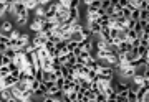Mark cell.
<instances>
[{
	"label": "cell",
	"mask_w": 149,
	"mask_h": 102,
	"mask_svg": "<svg viewBox=\"0 0 149 102\" xmlns=\"http://www.w3.org/2000/svg\"><path fill=\"white\" fill-rule=\"evenodd\" d=\"M63 84H65V77H58V79L55 81V86L58 87L60 91H61V87H63Z\"/></svg>",
	"instance_id": "cell-30"
},
{
	"label": "cell",
	"mask_w": 149,
	"mask_h": 102,
	"mask_svg": "<svg viewBox=\"0 0 149 102\" xmlns=\"http://www.w3.org/2000/svg\"><path fill=\"white\" fill-rule=\"evenodd\" d=\"M0 38H2V35H0Z\"/></svg>",
	"instance_id": "cell-39"
},
{
	"label": "cell",
	"mask_w": 149,
	"mask_h": 102,
	"mask_svg": "<svg viewBox=\"0 0 149 102\" xmlns=\"http://www.w3.org/2000/svg\"><path fill=\"white\" fill-rule=\"evenodd\" d=\"M18 81H20V79H18L17 76H13V74L10 73L8 76H5V77H2V79H0V84H2V87H5V89H7V87L15 86Z\"/></svg>",
	"instance_id": "cell-3"
},
{
	"label": "cell",
	"mask_w": 149,
	"mask_h": 102,
	"mask_svg": "<svg viewBox=\"0 0 149 102\" xmlns=\"http://www.w3.org/2000/svg\"><path fill=\"white\" fill-rule=\"evenodd\" d=\"M131 79H133V84H136V86H144V84L149 82V77H146V76H144L143 73H139V71H136V74H134Z\"/></svg>",
	"instance_id": "cell-5"
},
{
	"label": "cell",
	"mask_w": 149,
	"mask_h": 102,
	"mask_svg": "<svg viewBox=\"0 0 149 102\" xmlns=\"http://www.w3.org/2000/svg\"><path fill=\"white\" fill-rule=\"evenodd\" d=\"M85 77H88L91 82H95V81H98V73H96V71H93V69H88V73H86Z\"/></svg>",
	"instance_id": "cell-18"
},
{
	"label": "cell",
	"mask_w": 149,
	"mask_h": 102,
	"mask_svg": "<svg viewBox=\"0 0 149 102\" xmlns=\"http://www.w3.org/2000/svg\"><path fill=\"white\" fill-rule=\"evenodd\" d=\"M56 15V3H50L48 7H45V20H53Z\"/></svg>",
	"instance_id": "cell-7"
},
{
	"label": "cell",
	"mask_w": 149,
	"mask_h": 102,
	"mask_svg": "<svg viewBox=\"0 0 149 102\" xmlns=\"http://www.w3.org/2000/svg\"><path fill=\"white\" fill-rule=\"evenodd\" d=\"M129 20L138 22V20H139V8H134V10H131V16H129Z\"/></svg>",
	"instance_id": "cell-23"
},
{
	"label": "cell",
	"mask_w": 149,
	"mask_h": 102,
	"mask_svg": "<svg viewBox=\"0 0 149 102\" xmlns=\"http://www.w3.org/2000/svg\"><path fill=\"white\" fill-rule=\"evenodd\" d=\"M7 56V58L10 59V61H13L15 59V56H17V53H15V49H12V48H7L5 49V53H3Z\"/></svg>",
	"instance_id": "cell-19"
},
{
	"label": "cell",
	"mask_w": 149,
	"mask_h": 102,
	"mask_svg": "<svg viewBox=\"0 0 149 102\" xmlns=\"http://www.w3.org/2000/svg\"><path fill=\"white\" fill-rule=\"evenodd\" d=\"M45 41H47V35H45V33H42V31H38V33H35V36L30 40V44H32L33 49H35V48L43 46V44H45Z\"/></svg>",
	"instance_id": "cell-1"
},
{
	"label": "cell",
	"mask_w": 149,
	"mask_h": 102,
	"mask_svg": "<svg viewBox=\"0 0 149 102\" xmlns=\"http://www.w3.org/2000/svg\"><path fill=\"white\" fill-rule=\"evenodd\" d=\"M23 3H25V8H27L28 12H33V10H35V7L38 5L37 0H25Z\"/></svg>",
	"instance_id": "cell-16"
},
{
	"label": "cell",
	"mask_w": 149,
	"mask_h": 102,
	"mask_svg": "<svg viewBox=\"0 0 149 102\" xmlns=\"http://www.w3.org/2000/svg\"><path fill=\"white\" fill-rule=\"evenodd\" d=\"M113 87H114V91H116L119 96H124V97H126V94H128V91H129V84L126 82V81L114 82V84H113Z\"/></svg>",
	"instance_id": "cell-4"
},
{
	"label": "cell",
	"mask_w": 149,
	"mask_h": 102,
	"mask_svg": "<svg viewBox=\"0 0 149 102\" xmlns=\"http://www.w3.org/2000/svg\"><path fill=\"white\" fill-rule=\"evenodd\" d=\"M7 102H18V101H17V99H13V97H10V99H8Z\"/></svg>",
	"instance_id": "cell-37"
},
{
	"label": "cell",
	"mask_w": 149,
	"mask_h": 102,
	"mask_svg": "<svg viewBox=\"0 0 149 102\" xmlns=\"http://www.w3.org/2000/svg\"><path fill=\"white\" fill-rule=\"evenodd\" d=\"M68 20L71 23L73 22H80V7H78V8H76V7H71V8H70Z\"/></svg>",
	"instance_id": "cell-9"
},
{
	"label": "cell",
	"mask_w": 149,
	"mask_h": 102,
	"mask_svg": "<svg viewBox=\"0 0 149 102\" xmlns=\"http://www.w3.org/2000/svg\"><path fill=\"white\" fill-rule=\"evenodd\" d=\"M76 48H78V43H76V41H71V40H70V41H66V49H68V53H70V51L73 53Z\"/></svg>",
	"instance_id": "cell-21"
},
{
	"label": "cell",
	"mask_w": 149,
	"mask_h": 102,
	"mask_svg": "<svg viewBox=\"0 0 149 102\" xmlns=\"http://www.w3.org/2000/svg\"><path fill=\"white\" fill-rule=\"evenodd\" d=\"M106 99H108V97L104 96L103 92H98V94H96V97H95L96 102H106Z\"/></svg>",
	"instance_id": "cell-27"
},
{
	"label": "cell",
	"mask_w": 149,
	"mask_h": 102,
	"mask_svg": "<svg viewBox=\"0 0 149 102\" xmlns=\"http://www.w3.org/2000/svg\"><path fill=\"white\" fill-rule=\"evenodd\" d=\"M25 0H13V3H23Z\"/></svg>",
	"instance_id": "cell-36"
},
{
	"label": "cell",
	"mask_w": 149,
	"mask_h": 102,
	"mask_svg": "<svg viewBox=\"0 0 149 102\" xmlns=\"http://www.w3.org/2000/svg\"><path fill=\"white\" fill-rule=\"evenodd\" d=\"M13 28L15 27H13V23L10 20H2L0 22V35H8Z\"/></svg>",
	"instance_id": "cell-6"
},
{
	"label": "cell",
	"mask_w": 149,
	"mask_h": 102,
	"mask_svg": "<svg viewBox=\"0 0 149 102\" xmlns=\"http://www.w3.org/2000/svg\"><path fill=\"white\" fill-rule=\"evenodd\" d=\"M139 20H149V10H139Z\"/></svg>",
	"instance_id": "cell-26"
},
{
	"label": "cell",
	"mask_w": 149,
	"mask_h": 102,
	"mask_svg": "<svg viewBox=\"0 0 149 102\" xmlns=\"http://www.w3.org/2000/svg\"><path fill=\"white\" fill-rule=\"evenodd\" d=\"M60 102H61V101H60Z\"/></svg>",
	"instance_id": "cell-40"
},
{
	"label": "cell",
	"mask_w": 149,
	"mask_h": 102,
	"mask_svg": "<svg viewBox=\"0 0 149 102\" xmlns=\"http://www.w3.org/2000/svg\"><path fill=\"white\" fill-rule=\"evenodd\" d=\"M118 7L119 8H126L128 7V0H118Z\"/></svg>",
	"instance_id": "cell-31"
},
{
	"label": "cell",
	"mask_w": 149,
	"mask_h": 102,
	"mask_svg": "<svg viewBox=\"0 0 149 102\" xmlns=\"http://www.w3.org/2000/svg\"><path fill=\"white\" fill-rule=\"evenodd\" d=\"M12 97V92H10V87H3L2 91H0V102H7L8 99Z\"/></svg>",
	"instance_id": "cell-12"
},
{
	"label": "cell",
	"mask_w": 149,
	"mask_h": 102,
	"mask_svg": "<svg viewBox=\"0 0 149 102\" xmlns=\"http://www.w3.org/2000/svg\"><path fill=\"white\" fill-rule=\"evenodd\" d=\"M30 35L28 33H20V36H18V48H23V46H27L30 43Z\"/></svg>",
	"instance_id": "cell-11"
},
{
	"label": "cell",
	"mask_w": 149,
	"mask_h": 102,
	"mask_svg": "<svg viewBox=\"0 0 149 102\" xmlns=\"http://www.w3.org/2000/svg\"><path fill=\"white\" fill-rule=\"evenodd\" d=\"M8 74H10V69H8L7 66H0V79L5 77V76H8Z\"/></svg>",
	"instance_id": "cell-25"
},
{
	"label": "cell",
	"mask_w": 149,
	"mask_h": 102,
	"mask_svg": "<svg viewBox=\"0 0 149 102\" xmlns=\"http://www.w3.org/2000/svg\"><path fill=\"white\" fill-rule=\"evenodd\" d=\"M103 94H104V96H106L108 99H116V97H118V92L114 91V87H113V86L106 87V89L103 91Z\"/></svg>",
	"instance_id": "cell-13"
},
{
	"label": "cell",
	"mask_w": 149,
	"mask_h": 102,
	"mask_svg": "<svg viewBox=\"0 0 149 102\" xmlns=\"http://www.w3.org/2000/svg\"><path fill=\"white\" fill-rule=\"evenodd\" d=\"M138 8L139 10H149V0H143V2L139 3Z\"/></svg>",
	"instance_id": "cell-28"
},
{
	"label": "cell",
	"mask_w": 149,
	"mask_h": 102,
	"mask_svg": "<svg viewBox=\"0 0 149 102\" xmlns=\"http://www.w3.org/2000/svg\"><path fill=\"white\" fill-rule=\"evenodd\" d=\"M116 102H128V101H126V97H124V96H119V94H118Z\"/></svg>",
	"instance_id": "cell-33"
},
{
	"label": "cell",
	"mask_w": 149,
	"mask_h": 102,
	"mask_svg": "<svg viewBox=\"0 0 149 102\" xmlns=\"http://www.w3.org/2000/svg\"><path fill=\"white\" fill-rule=\"evenodd\" d=\"M38 87H40V81H37V79H33L32 82H30V89H32V91H37Z\"/></svg>",
	"instance_id": "cell-29"
},
{
	"label": "cell",
	"mask_w": 149,
	"mask_h": 102,
	"mask_svg": "<svg viewBox=\"0 0 149 102\" xmlns=\"http://www.w3.org/2000/svg\"><path fill=\"white\" fill-rule=\"evenodd\" d=\"M25 102H35V99H28V101H25Z\"/></svg>",
	"instance_id": "cell-38"
},
{
	"label": "cell",
	"mask_w": 149,
	"mask_h": 102,
	"mask_svg": "<svg viewBox=\"0 0 149 102\" xmlns=\"http://www.w3.org/2000/svg\"><path fill=\"white\" fill-rule=\"evenodd\" d=\"M74 81H76V82L81 86V89H83V91H88V89L91 87V81L88 79V77H80V76H78V77H74Z\"/></svg>",
	"instance_id": "cell-10"
},
{
	"label": "cell",
	"mask_w": 149,
	"mask_h": 102,
	"mask_svg": "<svg viewBox=\"0 0 149 102\" xmlns=\"http://www.w3.org/2000/svg\"><path fill=\"white\" fill-rule=\"evenodd\" d=\"M80 35L83 36V40H85V38H93V36H91L90 28H88V25H83V27L80 28Z\"/></svg>",
	"instance_id": "cell-17"
},
{
	"label": "cell",
	"mask_w": 149,
	"mask_h": 102,
	"mask_svg": "<svg viewBox=\"0 0 149 102\" xmlns=\"http://www.w3.org/2000/svg\"><path fill=\"white\" fill-rule=\"evenodd\" d=\"M98 74L103 76V77H108V79H114L113 74H114V69H113L111 66H101L100 71H98Z\"/></svg>",
	"instance_id": "cell-8"
},
{
	"label": "cell",
	"mask_w": 149,
	"mask_h": 102,
	"mask_svg": "<svg viewBox=\"0 0 149 102\" xmlns=\"http://www.w3.org/2000/svg\"><path fill=\"white\" fill-rule=\"evenodd\" d=\"M149 87L148 84H144V86H139L138 91H136V99H138V102H149Z\"/></svg>",
	"instance_id": "cell-2"
},
{
	"label": "cell",
	"mask_w": 149,
	"mask_h": 102,
	"mask_svg": "<svg viewBox=\"0 0 149 102\" xmlns=\"http://www.w3.org/2000/svg\"><path fill=\"white\" fill-rule=\"evenodd\" d=\"M71 41H76V43H80L81 40H83V36L80 35V31H71V38H70Z\"/></svg>",
	"instance_id": "cell-22"
},
{
	"label": "cell",
	"mask_w": 149,
	"mask_h": 102,
	"mask_svg": "<svg viewBox=\"0 0 149 102\" xmlns=\"http://www.w3.org/2000/svg\"><path fill=\"white\" fill-rule=\"evenodd\" d=\"M18 36H20V30H17V28H13V30L8 33V38H10V40H18Z\"/></svg>",
	"instance_id": "cell-24"
},
{
	"label": "cell",
	"mask_w": 149,
	"mask_h": 102,
	"mask_svg": "<svg viewBox=\"0 0 149 102\" xmlns=\"http://www.w3.org/2000/svg\"><path fill=\"white\" fill-rule=\"evenodd\" d=\"M15 23L18 25V27H25L28 23V15H22V16H15Z\"/></svg>",
	"instance_id": "cell-14"
},
{
	"label": "cell",
	"mask_w": 149,
	"mask_h": 102,
	"mask_svg": "<svg viewBox=\"0 0 149 102\" xmlns=\"http://www.w3.org/2000/svg\"><path fill=\"white\" fill-rule=\"evenodd\" d=\"M3 64V53H0V66Z\"/></svg>",
	"instance_id": "cell-35"
},
{
	"label": "cell",
	"mask_w": 149,
	"mask_h": 102,
	"mask_svg": "<svg viewBox=\"0 0 149 102\" xmlns=\"http://www.w3.org/2000/svg\"><path fill=\"white\" fill-rule=\"evenodd\" d=\"M80 3H81V0H70V8H71V7H76V8H78Z\"/></svg>",
	"instance_id": "cell-32"
},
{
	"label": "cell",
	"mask_w": 149,
	"mask_h": 102,
	"mask_svg": "<svg viewBox=\"0 0 149 102\" xmlns=\"http://www.w3.org/2000/svg\"><path fill=\"white\" fill-rule=\"evenodd\" d=\"M91 2H93V0H81V3H85V5H86V7L90 5Z\"/></svg>",
	"instance_id": "cell-34"
},
{
	"label": "cell",
	"mask_w": 149,
	"mask_h": 102,
	"mask_svg": "<svg viewBox=\"0 0 149 102\" xmlns=\"http://www.w3.org/2000/svg\"><path fill=\"white\" fill-rule=\"evenodd\" d=\"M33 13H35V16H43V15H45V7H43V5H37V7H35V10H33Z\"/></svg>",
	"instance_id": "cell-20"
},
{
	"label": "cell",
	"mask_w": 149,
	"mask_h": 102,
	"mask_svg": "<svg viewBox=\"0 0 149 102\" xmlns=\"http://www.w3.org/2000/svg\"><path fill=\"white\" fill-rule=\"evenodd\" d=\"M40 68H42L43 71H52V58H45L42 61V64H40Z\"/></svg>",
	"instance_id": "cell-15"
}]
</instances>
